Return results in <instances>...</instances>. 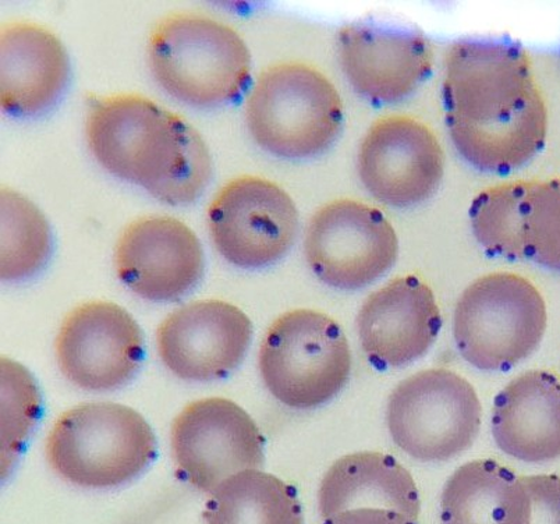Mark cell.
<instances>
[{"label": "cell", "mask_w": 560, "mask_h": 524, "mask_svg": "<svg viewBox=\"0 0 560 524\" xmlns=\"http://www.w3.org/2000/svg\"><path fill=\"white\" fill-rule=\"evenodd\" d=\"M442 100L453 145L476 170L505 175L532 162L548 137V106L522 44L463 38L444 60Z\"/></svg>", "instance_id": "6da1fadb"}, {"label": "cell", "mask_w": 560, "mask_h": 524, "mask_svg": "<svg viewBox=\"0 0 560 524\" xmlns=\"http://www.w3.org/2000/svg\"><path fill=\"white\" fill-rule=\"evenodd\" d=\"M85 135L106 171L162 202L185 206L210 185L212 158L200 131L144 95L95 101L86 115Z\"/></svg>", "instance_id": "7a4b0ae2"}, {"label": "cell", "mask_w": 560, "mask_h": 524, "mask_svg": "<svg viewBox=\"0 0 560 524\" xmlns=\"http://www.w3.org/2000/svg\"><path fill=\"white\" fill-rule=\"evenodd\" d=\"M149 62L156 83L187 105L212 108L246 89L252 55L231 25L196 12L167 14L149 40Z\"/></svg>", "instance_id": "3957f363"}, {"label": "cell", "mask_w": 560, "mask_h": 524, "mask_svg": "<svg viewBox=\"0 0 560 524\" xmlns=\"http://www.w3.org/2000/svg\"><path fill=\"white\" fill-rule=\"evenodd\" d=\"M249 133L262 150L283 160L327 152L342 133V96L314 66L284 62L258 75L246 102Z\"/></svg>", "instance_id": "277c9868"}, {"label": "cell", "mask_w": 560, "mask_h": 524, "mask_svg": "<svg viewBox=\"0 0 560 524\" xmlns=\"http://www.w3.org/2000/svg\"><path fill=\"white\" fill-rule=\"evenodd\" d=\"M155 456V435L144 417L117 404H85L65 411L47 440V459L56 475L94 490L135 480Z\"/></svg>", "instance_id": "5b68a950"}, {"label": "cell", "mask_w": 560, "mask_h": 524, "mask_svg": "<svg viewBox=\"0 0 560 524\" xmlns=\"http://www.w3.org/2000/svg\"><path fill=\"white\" fill-rule=\"evenodd\" d=\"M547 324V303L527 278L492 272L463 290L453 337L467 363L492 373L511 370L536 352Z\"/></svg>", "instance_id": "8992f818"}, {"label": "cell", "mask_w": 560, "mask_h": 524, "mask_svg": "<svg viewBox=\"0 0 560 524\" xmlns=\"http://www.w3.org/2000/svg\"><path fill=\"white\" fill-rule=\"evenodd\" d=\"M258 364L273 398L292 409L308 410L327 405L346 388L351 352L334 318L298 308L280 315L268 328Z\"/></svg>", "instance_id": "52a82bcc"}, {"label": "cell", "mask_w": 560, "mask_h": 524, "mask_svg": "<svg viewBox=\"0 0 560 524\" xmlns=\"http://www.w3.org/2000/svg\"><path fill=\"white\" fill-rule=\"evenodd\" d=\"M475 386L446 369L420 371L401 381L386 406L395 444L420 462H446L470 450L480 432Z\"/></svg>", "instance_id": "ba28073f"}, {"label": "cell", "mask_w": 560, "mask_h": 524, "mask_svg": "<svg viewBox=\"0 0 560 524\" xmlns=\"http://www.w3.org/2000/svg\"><path fill=\"white\" fill-rule=\"evenodd\" d=\"M304 256L320 282L354 292L394 268L399 237L378 208L342 198L325 203L310 218Z\"/></svg>", "instance_id": "9c48e42d"}, {"label": "cell", "mask_w": 560, "mask_h": 524, "mask_svg": "<svg viewBox=\"0 0 560 524\" xmlns=\"http://www.w3.org/2000/svg\"><path fill=\"white\" fill-rule=\"evenodd\" d=\"M213 246L243 269L273 266L296 242L300 218L287 190L259 176H241L217 193L207 212Z\"/></svg>", "instance_id": "30bf717a"}, {"label": "cell", "mask_w": 560, "mask_h": 524, "mask_svg": "<svg viewBox=\"0 0 560 524\" xmlns=\"http://www.w3.org/2000/svg\"><path fill=\"white\" fill-rule=\"evenodd\" d=\"M338 58L346 80L361 98L390 105L415 94L434 70V49L416 25L369 16L345 24Z\"/></svg>", "instance_id": "8fae6325"}, {"label": "cell", "mask_w": 560, "mask_h": 524, "mask_svg": "<svg viewBox=\"0 0 560 524\" xmlns=\"http://www.w3.org/2000/svg\"><path fill=\"white\" fill-rule=\"evenodd\" d=\"M171 442L177 473L207 493L228 478L264 465L261 432L247 411L229 399L186 406L173 421Z\"/></svg>", "instance_id": "7c38bea8"}, {"label": "cell", "mask_w": 560, "mask_h": 524, "mask_svg": "<svg viewBox=\"0 0 560 524\" xmlns=\"http://www.w3.org/2000/svg\"><path fill=\"white\" fill-rule=\"evenodd\" d=\"M445 152L430 126L407 115L376 119L358 152L366 191L392 208L429 201L445 176Z\"/></svg>", "instance_id": "4fadbf2b"}, {"label": "cell", "mask_w": 560, "mask_h": 524, "mask_svg": "<svg viewBox=\"0 0 560 524\" xmlns=\"http://www.w3.org/2000/svg\"><path fill=\"white\" fill-rule=\"evenodd\" d=\"M62 374L81 389L106 392L130 383L144 360L139 324L120 305L89 302L70 312L56 338Z\"/></svg>", "instance_id": "5bb4252c"}, {"label": "cell", "mask_w": 560, "mask_h": 524, "mask_svg": "<svg viewBox=\"0 0 560 524\" xmlns=\"http://www.w3.org/2000/svg\"><path fill=\"white\" fill-rule=\"evenodd\" d=\"M253 338V324L241 308L223 300L183 305L162 322L158 353L183 381L211 383L242 364Z\"/></svg>", "instance_id": "9a60e30c"}, {"label": "cell", "mask_w": 560, "mask_h": 524, "mask_svg": "<svg viewBox=\"0 0 560 524\" xmlns=\"http://www.w3.org/2000/svg\"><path fill=\"white\" fill-rule=\"evenodd\" d=\"M117 277L149 302L167 303L186 296L200 283L206 258L200 238L172 217H142L117 238Z\"/></svg>", "instance_id": "2e32d148"}, {"label": "cell", "mask_w": 560, "mask_h": 524, "mask_svg": "<svg viewBox=\"0 0 560 524\" xmlns=\"http://www.w3.org/2000/svg\"><path fill=\"white\" fill-rule=\"evenodd\" d=\"M355 327L370 363L399 369L429 352L440 337L442 315L434 290L416 275H406L364 300Z\"/></svg>", "instance_id": "e0dca14e"}, {"label": "cell", "mask_w": 560, "mask_h": 524, "mask_svg": "<svg viewBox=\"0 0 560 524\" xmlns=\"http://www.w3.org/2000/svg\"><path fill=\"white\" fill-rule=\"evenodd\" d=\"M70 80V59L62 40L44 25L12 22L0 34V101L19 118L49 110Z\"/></svg>", "instance_id": "ac0fdd59"}, {"label": "cell", "mask_w": 560, "mask_h": 524, "mask_svg": "<svg viewBox=\"0 0 560 524\" xmlns=\"http://www.w3.org/2000/svg\"><path fill=\"white\" fill-rule=\"evenodd\" d=\"M492 435L514 459L547 463L560 457V381L545 370L527 371L499 392Z\"/></svg>", "instance_id": "d6986e66"}, {"label": "cell", "mask_w": 560, "mask_h": 524, "mask_svg": "<svg viewBox=\"0 0 560 524\" xmlns=\"http://www.w3.org/2000/svg\"><path fill=\"white\" fill-rule=\"evenodd\" d=\"M324 521L358 508L389 509L419 522L421 501L415 478L394 456L358 452L336 461L318 491Z\"/></svg>", "instance_id": "ffe728a7"}, {"label": "cell", "mask_w": 560, "mask_h": 524, "mask_svg": "<svg viewBox=\"0 0 560 524\" xmlns=\"http://www.w3.org/2000/svg\"><path fill=\"white\" fill-rule=\"evenodd\" d=\"M526 491L522 477L497 461L466 463L446 481L442 524H522Z\"/></svg>", "instance_id": "44dd1931"}, {"label": "cell", "mask_w": 560, "mask_h": 524, "mask_svg": "<svg viewBox=\"0 0 560 524\" xmlns=\"http://www.w3.org/2000/svg\"><path fill=\"white\" fill-rule=\"evenodd\" d=\"M206 524H304L298 491L268 473L247 470L223 481L203 511Z\"/></svg>", "instance_id": "7402d4cb"}, {"label": "cell", "mask_w": 560, "mask_h": 524, "mask_svg": "<svg viewBox=\"0 0 560 524\" xmlns=\"http://www.w3.org/2000/svg\"><path fill=\"white\" fill-rule=\"evenodd\" d=\"M532 181L498 183L472 200L468 218L472 235L492 257L526 259L524 223Z\"/></svg>", "instance_id": "603a6c76"}, {"label": "cell", "mask_w": 560, "mask_h": 524, "mask_svg": "<svg viewBox=\"0 0 560 524\" xmlns=\"http://www.w3.org/2000/svg\"><path fill=\"white\" fill-rule=\"evenodd\" d=\"M2 264L4 282H22L47 266L54 238L39 208L12 188H2Z\"/></svg>", "instance_id": "cb8c5ba5"}, {"label": "cell", "mask_w": 560, "mask_h": 524, "mask_svg": "<svg viewBox=\"0 0 560 524\" xmlns=\"http://www.w3.org/2000/svg\"><path fill=\"white\" fill-rule=\"evenodd\" d=\"M524 238L526 259L560 272V179L532 181Z\"/></svg>", "instance_id": "d4e9b609"}, {"label": "cell", "mask_w": 560, "mask_h": 524, "mask_svg": "<svg viewBox=\"0 0 560 524\" xmlns=\"http://www.w3.org/2000/svg\"><path fill=\"white\" fill-rule=\"evenodd\" d=\"M526 501L522 524H560V477L522 476Z\"/></svg>", "instance_id": "484cf974"}, {"label": "cell", "mask_w": 560, "mask_h": 524, "mask_svg": "<svg viewBox=\"0 0 560 524\" xmlns=\"http://www.w3.org/2000/svg\"><path fill=\"white\" fill-rule=\"evenodd\" d=\"M324 524H419L399 512L381 508H358L338 513Z\"/></svg>", "instance_id": "4316f807"}]
</instances>
